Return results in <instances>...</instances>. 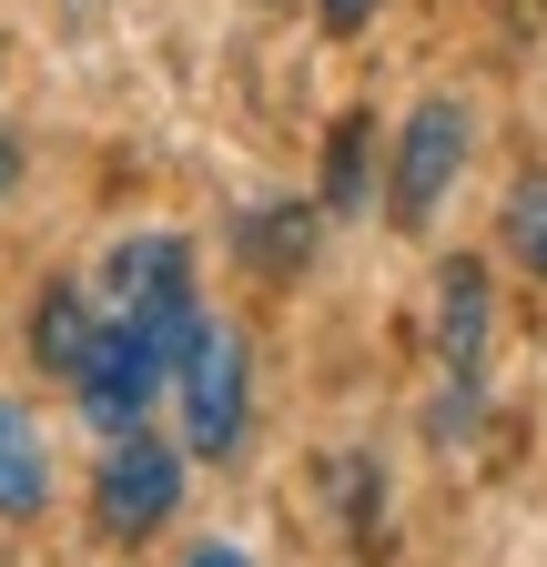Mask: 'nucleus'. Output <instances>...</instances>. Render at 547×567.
I'll return each instance as SVG.
<instances>
[{
    "label": "nucleus",
    "instance_id": "obj_4",
    "mask_svg": "<svg viewBox=\"0 0 547 567\" xmlns=\"http://www.w3.org/2000/svg\"><path fill=\"white\" fill-rule=\"evenodd\" d=\"M456 173H466V102L436 92V102L405 112V132H395V224H405V234H426Z\"/></svg>",
    "mask_w": 547,
    "mask_h": 567
},
{
    "label": "nucleus",
    "instance_id": "obj_2",
    "mask_svg": "<svg viewBox=\"0 0 547 567\" xmlns=\"http://www.w3.org/2000/svg\"><path fill=\"white\" fill-rule=\"evenodd\" d=\"M173 385H183V446H193V456H234L244 425H254V365H244V334L203 315L193 344H183V365H173Z\"/></svg>",
    "mask_w": 547,
    "mask_h": 567
},
{
    "label": "nucleus",
    "instance_id": "obj_5",
    "mask_svg": "<svg viewBox=\"0 0 547 567\" xmlns=\"http://www.w3.org/2000/svg\"><path fill=\"white\" fill-rule=\"evenodd\" d=\"M173 385V365H163V354L143 344V334H132L122 315L92 334V354H82V365H72V395H82V415L102 425V436H122V425H143V405Z\"/></svg>",
    "mask_w": 547,
    "mask_h": 567
},
{
    "label": "nucleus",
    "instance_id": "obj_7",
    "mask_svg": "<svg viewBox=\"0 0 547 567\" xmlns=\"http://www.w3.org/2000/svg\"><path fill=\"white\" fill-rule=\"evenodd\" d=\"M51 496V456H41V425L21 405H0V517H41Z\"/></svg>",
    "mask_w": 547,
    "mask_h": 567
},
{
    "label": "nucleus",
    "instance_id": "obj_1",
    "mask_svg": "<svg viewBox=\"0 0 547 567\" xmlns=\"http://www.w3.org/2000/svg\"><path fill=\"white\" fill-rule=\"evenodd\" d=\"M102 295H112V315L143 334L163 365H183V344H193V324H203V295H193V244H183V234H132V244L102 264Z\"/></svg>",
    "mask_w": 547,
    "mask_h": 567
},
{
    "label": "nucleus",
    "instance_id": "obj_6",
    "mask_svg": "<svg viewBox=\"0 0 547 567\" xmlns=\"http://www.w3.org/2000/svg\"><path fill=\"white\" fill-rule=\"evenodd\" d=\"M487 334H497V295H487V264H446L436 274V365L456 385V405L476 395V375H487Z\"/></svg>",
    "mask_w": 547,
    "mask_h": 567
},
{
    "label": "nucleus",
    "instance_id": "obj_9",
    "mask_svg": "<svg viewBox=\"0 0 547 567\" xmlns=\"http://www.w3.org/2000/svg\"><path fill=\"white\" fill-rule=\"evenodd\" d=\"M365 203H375V122L345 112L324 142V213H365Z\"/></svg>",
    "mask_w": 547,
    "mask_h": 567
},
{
    "label": "nucleus",
    "instance_id": "obj_8",
    "mask_svg": "<svg viewBox=\"0 0 547 567\" xmlns=\"http://www.w3.org/2000/svg\"><path fill=\"white\" fill-rule=\"evenodd\" d=\"M92 334H102L92 295H82V284H51V295H41V315H31V354H41L51 375H72L82 354H92Z\"/></svg>",
    "mask_w": 547,
    "mask_h": 567
},
{
    "label": "nucleus",
    "instance_id": "obj_3",
    "mask_svg": "<svg viewBox=\"0 0 547 567\" xmlns=\"http://www.w3.org/2000/svg\"><path fill=\"white\" fill-rule=\"evenodd\" d=\"M173 507H183V456L163 436H143V425H122L102 476H92V527L112 547H143L153 527H173Z\"/></svg>",
    "mask_w": 547,
    "mask_h": 567
},
{
    "label": "nucleus",
    "instance_id": "obj_13",
    "mask_svg": "<svg viewBox=\"0 0 547 567\" xmlns=\"http://www.w3.org/2000/svg\"><path fill=\"white\" fill-rule=\"evenodd\" d=\"M183 567H254V557H244V547H224V537H203V547H193Z\"/></svg>",
    "mask_w": 547,
    "mask_h": 567
},
{
    "label": "nucleus",
    "instance_id": "obj_14",
    "mask_svg": "<svg viewBox=\"0 0 547 567\" xmlns=\"http://www.w3.org/2000/svg\"><path fill=\"white\" fill-rule=\"evenodd\" d=\"M0 193H11V142H0Z\"/></svg>",
    "mask_w": 547,
    "mask_h": 567
},
{
    "label": "nucleus",
    "instance_id": "obj_12",
    "mask_svg": "<svg viewBox=\"0 0 547 567\" xmlns=\"http://www.w3.org/2000/svg\"><path fill=\"white\" fill-rule=\"evenodd\" d=\"M365 21H375V0H324V31H334V41L365 31Z\"/></svg>",
    "mask_w": 547,
    "mask_h": 567
},
{
    "label": "nucleus",
    "instance_id": "obj_11",
    "mask_svg": "<svg viewBox=\"0 0 547 567\" xmlns=\"http://www.w3.org/2000/svg\"><path fill=\"white\" fill-rule=\"evenodd\" d=\"M497 234H507V254H517L527 274H547V173H527V183L497 203Z\"/></svg>",
    "mask_w": 547,
    "mask_h": 567
},
{
    "label": "nucleus",
    "instance_id": "obj_10",
    "mask_svg": "<svg viewBox=\"0 0 547 567\" xmlns=\"http://www.w3.org/2000/svg\"><path fill=\"white\" fill-rule=\"evenodd\" d=\"M305 244H314L305 203H254V213H244V254H254V274H295Z\"/></svg>",
    "mask_w": 547,
    "mask_h": 567
}]
</instances>
